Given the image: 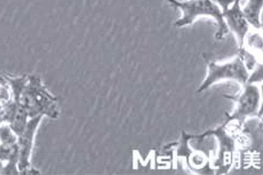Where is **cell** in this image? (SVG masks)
I'll return each instance as SVG.
<instances>
[{"mask_svg":"<svg viewBox=\"0 0 263 175\" xmlns=\"http://www.w3.org/2000/svg\"><path fill=\"white\" fill-rule=\"evenodd\" d=\"M21 106L28 118L48 117L58 119L60 116L59 98L48 92L42 78L37 74H29L28 81L20 96Z\"/></svg>","mask_w":263,"mask_h":175,"instance_id":"obj_1","label":"cell"},{"mask_svg":"<svg viewBox=\"0 0 263 175\" xmlns=\"http://www.w3.org/2000/svg\"><path fill=\"white\" fill-rule=\"evenodd\" d=\"M172 6L178 8L182 13V16L174 23L176 28H183L194 23L197 18L201 16L213 18L217 24V31L215 32L216 41L223 39L229 30H228L223 14L219 6L212 0H167Z\"/></svg>","mask_w":263,"mask_h":175,"instance_id":"obj_2","label":"cell"},{"mask_svg":"<svg viewBox=\"0 0 263 175\" xmlns=\"http://www.w3.org/2000/svg\"><path fill=\"white\" fill-rule=\"evenodd\" d=\"M204 59L207 64V74L196 93H204L211 86L222 82H235L240 86H244L247 83L250 71L239 55L226 63H217L206 56V54H204Z\"/></svg>","mask_w":263,"mask_h":175,"instance_id":"obj_3","label":"cell"},{"mask_svg":"<svg viewBox=\"0 0 263 175\" xmlns=\"http://www.w3.org/2000/svg\"><path fill=\"white\" fill-rule=\"evenodd\" d=\"M235 102V109L228 116L227 122L241 125L249 118H261L262 93L261 87L256 84L246 83L241 92L235 96H226Z\"/></svg>","mask_w":263,"mask_h":175,"instance_id":"obj_4","label":"cell"},{"mask_svg":"<svg viewBox=\"0 0 263 175\" xmlns=\"http://www.w3.org/2000/svg\"><path fill=\"white\" fill-rule=\"evenodd\" d=\"M42 116L30 118L24 131L17 137L18 146V171L20 174H38L39 171L32 167L31 153L33 148L34 135L37 133L40 123L43 121Z\"/></svg>","mask_w":263,"mask_h":175,"instance_id":"obj_5","label":"cell"},{"mask_svg":"<svg viewBox=\"0 0 263 175\" xmlns=\"http://www.w3.org/2000/svg\"><path fill=\"white\" fill-rule=\"evenodd\" d=\"M215 137L219 142V152H217V159L214 163V167L217 173H227L234 162V152L236 149V139L228 131V124L224 123L221 126L216 127L212 131H207L200 137Z\"/></svg>","mask_w":263,"mask_h":175,"instance_id":"obj_6","label":"cell"},{"mask_svg":"<svg viewBox=\"0 0 263 175\" xmlns=\"http://www.w3.org/2000/svg\"><path fill=\"white\" fill-rule=\"evenodd\" d=\"M223 17L228 30L235 34L238 46L241 48L242 45H244L246 34L249 33L251 27L244 17V15H242L239 0H236L232 4V6L223 14Z\"/></svg>","mask_w":263,"mask_h":175,"instance_id":"obj_7","label":"cell"},{"mask_svg":"<svg viewBox=\"0 0 263 175\" xmlns=\"http://www.w3.org/2000/svg\"><path fill=\"white\" fill-rule=\"evenodd\" d=\"M263 0H247L244 6H241V12L246 21L249 22L250 27L254 30L262 29L261 21V12H262Z\"/></svg>","mask_w":263,"mask_h":175,"instance_id":"obj_8","label":"cell"},{"mask_svg":"<svg viewBox=\"0 0 263 175\" xmlns=\"http://www.w3.org/2000/svg\"><path fill=\"white\" fill-rule=\"evenodd\" d=\"M262 34H261V30H254V31L251 32L249 31V33L246 34L245 41H244V45L242 47L249 49L250 52L254 53L256 55V53L259 52L261 54L262 52Z\"/></svg>","mask_w":263,"mask_h":175,"instance_id":"obj_9","label":"cell"},{"mask_svg":"<svg viewBox=\"0 0 263 175\" xmlns=\"http://www.w3.org/2000/svg\"><path fill=\"white\" fill-rule=\"evenodd\" d=\"M249 84H256L262 83V63H259L257 66L250 72L249 79H247Z\"/></svg>","mask_w":263,"mask_h":175,"instance_id":"obj_10","label":"cell"},{"mask_svg":"<svg viewBox=\"0 0 263 175\" xmlns=\"http://www.w3.org/2000/svg\"><path fill=\"white\" fill-rule=\"evenodd\" d=\"M212 2H213L216 6L220 7L222 14H224L228 9L232 6V4H234L236 0H212Z\"/></svg>","mask_w":263,"mask_h":175,"instance_id":"obj_11","label":"cell"},{"mask_svg":"<svg viewBox=\"0 0 263 175\" xmlns=\"http://www.w3.org/2000/svg\"><path fill=\"white\" fill-rule=\"evenodd\" d=\"M4 166H5V164L0 161V174H3V171H4Z\"/></svg>","mask_w":263,"mask_h":175,"instance_id":"obj_12","label":"cell"},{"mask_svg":"<svg viewBox=\"0 0 263 175\" xmlns=\"http://www.w3.org/2000/svg\"><path fill=\"white\" fill-rule=\"evenodd\" d=\"M239 2H241V0H239Z\"/></svg>","mask_w":263,"mask_h":175,"instance_id":"obj_13","label":"cell"}]
</instances>
